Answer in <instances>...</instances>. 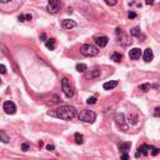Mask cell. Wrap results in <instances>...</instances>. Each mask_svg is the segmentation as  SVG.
Segmentation results:
<instances>
[{
	"label": "cell",
	"mask_w": 160,
	"mask_h": 160,
	"mask_svg": "<svg viewBox=\"0 0 160 160\" xmlns=\"http://www.w3.org/2000/svg\"><path fill=\"white\" fill-rule=\"evenodd\" d=\"M45 45H47V48L49 50H54V49H55V45H56V40H55L54 38H50V39L47 40Z\"/></svg>",
	"instance_id": "16"
},
{
	"label": "cell",
	"mask_w": 160,
	"mask_h": 160,
	"mask_svg": "<svg viewBox=\"0 0 160 160\" xmlns=\"http://www.w3.org/2000/svg\"><path fill=\"white\" fill-rule=\"evenodd\" d=\"M110 59L114 60L115 63H120L121 60H123V54H121V53H118V51H114V53H111Z\"/></svg>",
	"instance_id": "15"
},
{
	"label": "cell",
	"mask_w": 160,
	"mask_h": 160,
	"mask_svg": "<svg viewBox=\"0 0 160 160\" xmlns=\"http://www.w3.org/2000/svg\"><path fill=\"white\" fill-rule=\"evenodd\" d=\"M21 150H23V151H28V150H29V144L23 143V144H21Z\"/></svg>",
	"instance_id": "27"
},
{
	"label": "cell",
	"mask_w": 160,
	"mask_h": 160,
	"mask_svg": "<svg viewBox=\"0 0 160 160\" xmlns=\"http://www.w3.org/2000/svg\"><path fill=\"white\" fill-rule=\"evenodd\" d=\"M49 115L61 119V120H71L76 116V109L74 106H70V105H63L60 108L55 109L54 111H50Z\"/></svg>",
	"instance_id": "1"
},
{
	"label": "cell",
	"mask_w": 160,
	"mask_h": 160,
	"mask_svg": "<svg viewBox=\"0 0 160 160\" xmlns=\"http://www.w3.org/2000/svg\"><path fill=\"white\" fill-rule=\"evenodd\" d=\"M128 16H129L130 19H135V18H136V13H135V11H129Z\"/></svg>",
	"instance_id": "29"
},
{
	"label": "cell",
	"mask_w": 160,
	"mask_h": 160,
	"mask_svg": "<svg viewBox=\"0 0 160 160\" xmlns=\"http://www.w3.org/2000/svg\"><path fill=\"white\" fill-rule=\"evenodd\" d=\"M105 4H106V5H116V4H118V1H116V0H114V1H110V0H105Z\"/></svg>",
	"instance_id": "28"
},
{
	"label": "cell",
	"mask_w": 160,
	"mask_h": 160,
	"mask_svg": "<svg viewBox=\"0 0 160 160\" xmlns=\"http://www.w3.org/2000/svg\"><path fill=\"white\" fill-rule=\"evenodd\" d=\"M121 160H129V155H128V154H123V155H121Z\"/></svg>",
	"instance_id": "34"
},
{
	"label": "cell",
	"mask_w": 160,
	"mask_h": 160,
	"mask_svg": "<svg viewBox=\"0 0 160 160\" xmlns=\"http://www.w3.org/2000/svg\"><path fill=\"white\" fill-rule=\"evenodd\" d=\"M0 141H3V143H5V144L9 143V136H8L6 133L3 131V130H0Z\"/></svg>",
	"instance_id": "18"
},
{
	"label": "cell",
	"mask_w": 160,
	"mask_h": 160,
	"mask_svg": "<svg viewBox=\"0 0 160 160\" xmlns=\"http://www.w3.org/2000/svg\"><path fill=\"white\" fill-rule=\"evenodd\" d=\"M6 73V68L4 65H0V74H5Z\"/></svg>",
	"instance_id": "31"
},
{
	"label": "cell",
	"mask_w": 160,
	"mask_h": 160,
	"mask_svg": "<svg viewBox=\"0 0 160 160\" xmlns=\"http://www.w3.org/2000/svg\"><path fill=\"white\" fill-rule=\"evenodd\" d=\"M25 19H26V20H29V21H30L31 19H33V16H31V14H26V15H25Z\"/></svg>",
	"instance_id": "36"
},
{
	"label": "cell",
	"mask_w": 160,
	"mask_h": 160,
	"mask_svg": "<svg viewBox=\"0 0 160 160\" xmlns=\"http://www.w3.org/2000/svg\"><path fill=\"white\" fill-rule=\"evenodd\" d=\"M120 43H121L124 47H126V45L131 44V40L129 39V36H128V35H124V36H123V40H120Z\"/></svg>",
	"instance_id": "21"
},
{
	"label": "cell",
	"mask_w": 160,
	"mask_h": 160,
	"mask_svg": "<svg viewBox=\"0 0 160 160\" xmlns=\"http://www.w3.org/2000/svg\"><path fill=\"white\" fill-rule=\"evenodd\" d=\"M139 90H141V91H144V93H146V91H149L150 90V84H141L139 86Z\"/></svg>",
	"instance_id": "22"
},
{
	"label": "cell",
	"mask_w": 160,
	"mask_h": 160,
	"mask_svg": "<svg viewBox=\"0 0 160 160\" xmlns=\"http://www.w3.org/2000/svg\"><path fill=\"white\" fill-rule=\"evenodd\" d=\"M78 118H79V120H81L84 123H94L95 119H96V115H95V113L91 111V110L84 109V110H81V111L79 113Z\"/></svg>",
	"instance_id": "2"
},
{
	"label": "cell",
	"mask_w": 160,
	"mask_h": 160,
	"mask_svg": "<svg viewBox=\"0 0 160 160\" xmlns=\"http://www.w3.org/2000/svg\"><path fill=\"white\" fill-rule=\"evenodd\" d=\"M149 150H150V145L143 144L141 146H139V149L136 151L135 156H136V158H139V156H146V155L149 154Z\"/></svg>",
	"instance_id": "7"
},
{
	"label": "cell",
	"mask_w": 160,
	"mask_h": 160,
	"mask_svg": "<svg viewBox=\"0 0 160 160\" xmlns=\"http://www.w3.org/2000/svg\"><path fill=\"white\" fill-rule=\"evenodd\" d=\"M18 20L20 21V23L25 21V20H26V19H25V15H19V16H18Z\"/></svg>",
	"instance_id": "33"
},
{
	"label": "cell",
	"mask_w": 160,
	"mask_h": 160,
	"mask_svg": "<svg viewBox=\"0 0 160 160\" xmlns=\"http://www.w3.org/2000/svg\"><path fill=\"white\" fill-rule=\"evenodd\" d=\"M75 25H76L75 21L70 20V19H65V20H63V23H61V26L64 29H71V28H74Z\"/></svg>",
	"instance_id": "12"
},
{
	"label": "cell",
	"mask_w": 160,
	"mask_h": 160,
	"mask_svg": "<svg viewBox=\"0 0 160 160\" xmlns=\"http://www.w3.org/2000/svg\"><path fill=\"white\" fill-rule=\"evenodd\" d=\"M86 69H88V66H86L85 64H83V63H79V64H76V70L79 73H84Z\"/></svg>",
	"instance_id": "19"
},
{
	"label": "cell",
	"mask_w": 160,
	"mask_h": 160,
	"mask_svg": "<svg viewBox=\"0 0 160 160\" xmlns=\"http://www.w3.org/2000/svg\"><path fill=\"white\" fill-rule=\"evenodd\" d=\"M116 34H121V29L120 28H116Z\"/></svg>",
	"instance_id": "37"
},
{
	"label": "cell",
	"mask_w": 160,
	"mask_h": 160,
	"mask_svg": "<svg viewBox=\"0 0 160 160\" xmlns=\"http://www.w3.org/2000/svg\"><path fill=\"white\" fill-rule=\"evenodd\" d=\"M74 138H75V143L78 145H81L84 143V136L83 134H80V133H76V134L74 135Z\"/></svg>",
	"instance_id": "17"
},
{
	"label": "cell",
	"mask_w": 160,
	"mask_h": 160,
	"mask_svg": "<svg viewBox=\"0 0 160 160\" xmlns=\"http://www.w3.org/2000/svg\"><path fill=\"white\" fill-rule=\"evenodd\" d=\"M3 109H4V111L6 114H11L13 115V114L16 113V106L13 101H5L4 105H3Z\"/></svg>",
	"instance_id": "6"
},
{
	"label": "cell",
	"mask_w": 160,
	"mask_h": 160,
	"mask_svg": "<svg viewBox=\"0 0 160 160\" xmlns=\"http://www.w3.org/2000/svg\"><path fill=\"white\" fill-rule=\"evenodd\" d=\"M138 120H139V119H138V115H133V116H130L129 115V123L130 124L135 125L136 123H138Z\"/></svg>",
	"instance_id": "24"
},
{
	"label": "cell",
	"mask_w": 160,
	"mask_h": 160,
	"mask_svg": "<svg viewBox=\"0 0 160 160\" xmlns=\"http://www.w3.org/2000/svg\"><path fill=\"white\" fill-rule=\"evenodd\" d=\"M61 89L64 94L66 95V98H73L74 96V89H73V86L70 85V83H69V80L66 78L61 79Z\"/></svg>",
	"instance_id": "4"
},
{
	"label": "cell",
	"mask_w": 160,
	"mask_h": 160,
	"mask_svg": "<svg viewBox=\"0 0 160 160\" xmlns=\"http://www.w3.org/2000/svg\"><path fill=\"white\" fill-rule=\"evenodd\" d=\"M150 150H151V155H153V156H156V155L160 153L159 148H155V146H153V145H150Z\"/></svg>",
	"instance_id": "23"
},
{
	"label": "cell",
	"mask_w": 160,
	"mask_h": 160,
	"mask_svg": "<svg viewBox=\"0 0 160 160\" xmlns=\"http://www.w3.org/2000/svg\"><path fill=\"white\" fill-rule=\"evenodd\" d=\"M140 56H141V50L139 48H134L129 51V58L131 60H138Z\"/></svg>",
	"instance_id": "9"
},
{
	"label": "cell",
	"mask_w": 160,
	"mask_h": 160,
	"mask_svg": "<svg viewBox=\"0 0 160 160\" xmlns=\"http://www.w3.org/2000/svg\"><path fill=\"white\" fill-rule=\"evenodd\" d=\"M98 76H100V70H98V69L90 70L89 73L85 74V78H86V79H94V78H98Z\"/></svg>",
	"instance_id": "14"
},
{
	"label": "cell",
	"mask_w": 160,
	"mask_h": 160,
	"mask_svg": "<svg viewBox=\"0 0 160 160\" xmlns=\"http://www.w3.org/2000/svg\"><path fill=\"white\" fill-rule=\"evenodd\" d=\"M118 80H110V81H106V83H104L103 88L105 89V90H111V89L116 88L118 86Z\"/></svg>",
	"instance_id": "11"
},
{
	"label": "cell",
	"mask_w": 160,
	"mask_h": 160,
	"mask_svg": "<svg viewBox=\"0 0 160 160\" xmlns=\"http://www.w3.org/2000/svg\"><path fill=\"white\" fill-rule=\"evenodd\" d=\"M143 58H144V61H146V63L151 61V60L154 59V54H153V50H151L150 48H148V49H145V51H144V55H143Z\"/></svg>",
	"instance_id": "10"
},
{
	"label": "cell",
	"mask_w": 160,
	"mask_h": 160,
	"mask_svg": "<svg viewBox=\"0 0 160 160\" xmlns=\"http://www.w3.org/2000/svg\"><path fill=\"white\" fill-rule=\"evenodd\" d=\"M55 149V146L53 144H49V145H47V150H49V151H53V150Z\"/></svg>",
	"instance_id": "32"
},
{
	"label": "cell",
	"mask_w": 160,
	"mask_h": 160,
	"mask_svg": "<svg viewBox=\"0 0 160 160\" xmlns=\"http://www.w3.org/2000/svg\"><path fill=\"white\" fill-rule=\"evenodd\" d=\"M60 8H61V3L59 0H50L48 3V6H47L48 11L50 14H56L58 11L60 10Z\"/></svg>",
	"instance_id": "5"
},
{
	"label": "cell",
	"mask_w": 160,
	"mask_h": 160,
	"mask_svg": "<svg viewBox=\"0 0 160 160\" xmlns=\"http://www.w3.org/2000/svg\"><path fill=\"white\" fill-rule=\"evenodd\" d=\"M80 53L83 54L84 56H96L99 54V50H98V48L93 47L90 44H84L80 48Z\"/></svg>",
	"instance_id": "3"
},
{
	"label": "cell",
	"mask_w": 160,
	"mask_h": 160,
	"mask_svg": "<svg viewBox=\"0 0 160 160\" xmlns=\"http://www.w3.org/2000/svg\"><path fill=\"white\" fill-rule=\"evenodd\" d=\"M86 103L88 104H95L96 103V98H95V96H90V98L86 100Z\"/></svg>",
	"instance_id": "26"
},
{
	"label": "cell",
	"mask_w": 160,
	"mask_h": 160,
	"mask_svg": "<svg viewBox=\"0 0 160 160\" xmlns=\"http://www.w3.org/2000/svg\"><path fill=\"white\" fill-rule=\"evenodd\" d=\"M151 4H153V1H151V0H148V1H146V5H151Z\"/></svg>",
	"instance_id": "38"
},
{
	"label": "cell",
	"mask_w": 160,
	"mask_h": 160,
	"mask_svg": "<svg viewBox=\"0 0 160 160\" xmlns=\"http://www.w3.org/2000/svg\"><path fill=\"white\" fill-rule=\"evenodd\" d=\"M130 146H131L130 143H120V144H119V150H120L123 154H128V151L130 150Z\"/></svg>",
	"instance_id": "13"
},
{
	"label": "cell",
	"mask_w": 160,
	"mask_h": 160,
	"mask_svg": "<svg viewBox=\"0 0 160 160\" xmlns=\"http://www.w3.org/2000/svg\"><path fill=\"white\" fill-rule=\"evenodd\" d=\"M108 36H98V38H95V44L98 45L99 48H105L108 45Z\"/></svg>",
	"instance_id": "8"
},
{
	"label": "cell",
	"mask_w": 160,
	"mask_h": 160,
	"mask_svg": "<svg viewBox=\"0 0 160 160\" xmlns=\"http://www.w3.org/2000/svg\"><path fill=\"white\" fill-rule=\"evenodd\" d=\"M130 34L131 35H134V36H140L141 35V30H140V28H133L131 30H130Z\"/></svg>",
	"instance_id": "20"
},
{
	"label": "cell",
	"mask_w": 160,
	"mask_h": 160,
	"mask_svg": "<svg viewBox=\"0 0 160 160\" xmlns=\"http://www.w3.org/2000/svg\"><path fill=\"white\" fill-rule=\"evenodd\" d=\"M154 115L156 116V118H159V116H160V106H158V108H155Z\"/></svg>",
	"instance_id": "30"
},
{
	"label": "cell",
	"mask_w": 160,
	"mask_h": 160,
	"mask_svg": "<svg viewBox=\"0 0 160 160\" xmlns=\"http://www.w3.org/2000/svg\"><path fill=\"white\" fill-rule=\"evenodd\" d=\"M116 121H118V123H120V124H123V123H124V114H118V115H116Z\"/></svg>",
	"instance_id": "25"
},
{
	"label": "cell",
	"mask_w": 160,
	"mask_h": 160,
	"mask_svg": "<svg viewBox=\"0 0 160 160\" xmlns=\"http://www.w3.org/2000/svg\"><path fill=\"white\" fill-rule=\"evenodd\" d=\"M40 39H42L43 42H45V43H47V40H48V39H47V35H45V34H42V35H40Z\"/></svg>",
	"instance_id": "35"
}]
</instances>
